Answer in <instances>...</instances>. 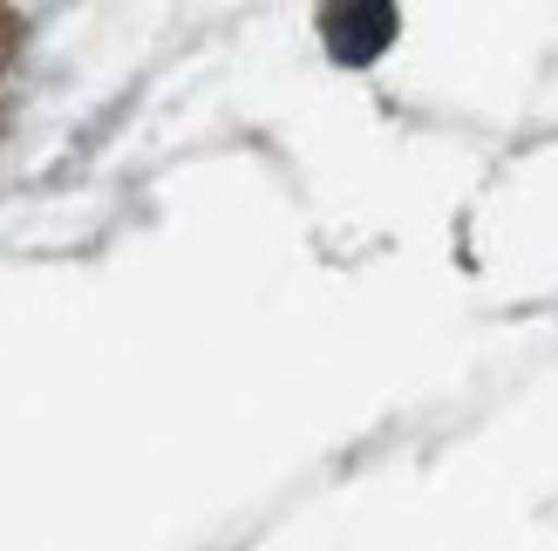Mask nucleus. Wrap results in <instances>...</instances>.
<instances>
[{
	"label": "nucleus",
	"mask_w": 558,
	"mask_h": 551,
	"mask_svg": "<svg viewBox=\"0 0 558 551\" xmlns=\"http://www.w3.org/2000/svg\"><path fill=\"white\" fill-rule=\"evenodd\" d=\"M327 27V48H333V62H375V54L396 41V8L388 0H368V8H327L320 14Z\"/></svg>",
	"instance_id": "nucleus-1"
},
{
	"label": "nucleus",
	"mask_w": 558,
	"mask_h": 551,
	"mask_svg": "<svg viewBox=\"0 0 558 551\" xmlns=\"http://www.w3.org/2000/svg\"><path fill=\"white\" fill-rule=\"evenodd\" d=\"M8 54H14V21L0 14V62H8Z\"/></svg>",
	"instance_id": "nucleus-2"
}]
</instances>
